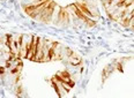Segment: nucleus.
I'll list each match as a JSON object with an SVG mask.
<instances>
[{"label": "nucleus", "instance_id": "20e7f679", "mask_svg": "<svg viewBox=\"0 0 134 98\" xmlns=\"http://www.w3.org/2000/svg\"><path fill=\"white\" fill-rule=\"evenodd\" d=\"M37 42H38V37L37 36H32V41H31V45H30L29 50L27 53V59L29 60L35 61V54H36V49H37Z\"/></svg>", "mask_w": 134, "mask_h": 98}, {"label": "nucleus", "instance_id": "f257e3e1", "mask_svg": "<svg viewBox=\"0 0 134 98\" xmlns=\"http://www.w3.org/2000/svg\"><path fill=\"white\" fill-rule=\"evenodd\" d=\"M8 47L12 54L16 58L20 57V47H21V35H10L8 36Z\"/></svg>", "mask_w": 134, "mask_h": 98}, {"label": "nucleus", "instance_id": "1a4fd4ad", "mask_svg": "<svg viewBox=\"0 0 134 98\" xmlns=\"http://www.w3.org/2000/svg\"><path fill=\"white\" fill-rule=\"evenodd\" d=\"M109 1H110V0H102V2H103V5H104V4H107V2H109Z\"/></svg>", "mask_w": 134, "mask_h": 98}, {"label": "nucleus", "instance_id": "6e6552de", "mask_svg": "<svg viewBox=\"0 0 134 98\" xmlns=\"http://www.w3.org/2000/svg\"><path fill=\"white\" fill-rule=\"evenodd\" d=\"M60 9H61V8H60L59 6H58L57 4H55V5H54V7H53V9H52V14H51V22H50V23L55 24V22H57V19H58V15H59Z\"/></svg>", "mask_w": 134, "mask_h": 98}, {"label": "nucleus", "instance_id": "7ed1b4c3", "mask_svg": "<svg viewBox=\"0 0 134 98\" xmlns=\"http://www.w3.org/2000/svg\"><path fill=\"white\" fill-rule=\"evenodd\" d=\"M55 24L59 28H65L68 26V24H72V18H71V15L67 13L66 9H60Z\"/></svg>", "mask_w": 134, "mask_h": 98}, {"label": "nucleus", "instance_id": "423d86ee", "mask_svg": "<svg viewBox=\"0 0 134 98\" xmlns=\"http://www.w3.org/2000/svg\"><path fill=\"white\" fill-rule=\"evenodd\" d=\"M43 45H44V38L38 37L37 49H36V54H35V61H42V57H43Z\"/></svg>", "mask_w": 134, "mask_h": 98}, {"label": "nucleus", "instance_id": "f03ea898", "mask_svg": "<svg viewBox=\"0 0 134 98\" xmlns=\"http://www.w3.org/2000/svg\"><path fill=\"white\" fill-rule=\"evenodd\" d=\"M32 36L31 35H21V47H20V57L26 58L28 50H29L30 45H31Z\"/></svg>", "mask_w": 134, "mask_h": 98}, {"label": "nucleus", "instance_id": "0eeeda50", "mask_svg": "<svg viewBox=\"0 0 134 98\" xmlns=\"http://www.w3.org/2000/svg\"><path fill=\"white\" fill-rule=\"evenodd\" d=\"M67 60H68V61H69V64H72L73 66H77V65H80L81 61H82V60H81V58H80V55H77L75 52L72 53V54L69 55L68 58H67Z\"/></svg>", "mask_w": 134, "mask_h": 98}, {"label": "nucleus", "instance_id": "39448f33", "mask_svg": "<svg viewBox=\"0 0 134 98\" xmlns=\"http://www.w3.org/2000/svg\"><path fill=\"white\" fill-rule=\"evenodd\" d=\"M53 42L47 41V39H44V45H43V57H42V61H49V53L51 47L53 46Z\"/></svg>", "mask_w": 134, "mask_h": 98}]
</instances>
